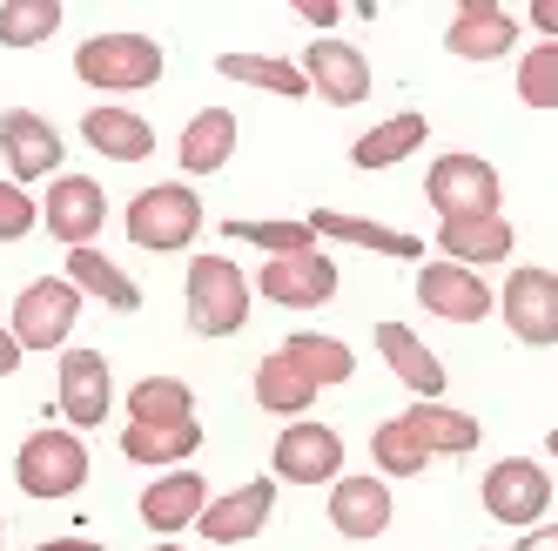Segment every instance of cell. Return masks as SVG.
<instances>
[{"mask_svg": "<svg viewBox=\"0 0 558 551\" xmlns=\"http://www.w3.org/2000/svg\"><path fill=\"white\" fill-rule=\"evenodd\" d=\"M74 74L95 88V95H142L169 74V54L155 34H135V27H114V34H88L74 48Z\"/></svg>", "mask_w": 558, "mask_h": 551, "instance_id": "obj_1", "label": "cell"}, {"mask_svg": "<svg viewBox=\"0 0 558 551\" xmlns=\"http://www.w3.org/2000/svg\"><path fill=\"white\" fill-rule=\"evenodd\" d=\"M209 209H203V195H195L189 182H155L142 188L135 203L122 209V229H129V243L148 249V256H175V249H195V235H203Z\"/></svg>", "mask_w": 558, "mask_h": 551, "instance_id": "obj_2", "label": "cell"}, {"mask_svg": "<svg viewBox=\"0 0 558 551\" xmlns=\"http://www.w3.org/2000/svg\"><path fill=\"white\" fill-rule=\"evenodd\" d=\"M182 296H189V330L195 336H235L250 323V276H243V262H229L222 249H203V256H189V283H182Z\"/></svg>", "mask_w": 558, "mask_h": 551, "instance_id": "obj_3", "label": "cell"}, {"mask_svg": "<svg viewBox=\"0 0 558 551\" xmlns=\"http://www.w3.org/2000/svg\"><path fill=\"white\" fill-rule=\"evenodd\" d=\"M424 203L437 209V222L498 216V203H505V182H498V169L485 162V155H464V148H451V155H437V162H430V175H424Z\"/></svg>", "mask_w": 558, "mask_h": 551, "instance_id": "obj_4", "label": "cell"}, {"mask_svg": "<svg viewBox=\"0 0 558 551\" xmlns=\"http://www.w3.org/2000/svg\"><path fill=\"white\" fill-rule=\"evenodd\" d=\"M14 485L27 498H74L88 485V444H82V430H34V438L14 451Z\"/></svg>", "mask_w": 558, "mask_h": 551, "instance_id": "obj_5", "label": "cell"}, {"mask_svg": "<svg viewBox=\"0 0 558 551\" xmlns=\"http://www.w3.org/2000/svg\"><path fill=\"white\" fill-rule=\"evenodd\" d=\"M82 290L68 283V276H34V283L14 296V317H8V330H14V343L21 350H68V336H74V323H82Z\"/></svg>", "mask_w": 558, "mask_h": 551, "instance_id": "obj_6", "label": "cell"}, {"mask_svg": "<svg viewBox=\"0 0 558 551\" xmlns=\"http://www.w3.org/2000/svg\"><path fill=\"white\" fill-rule=\"evenodd\" d=\"M477 498H485V518H498L511 531H532L551 511V478H545L538 457H498L485 470V485H477Z\"/></svg>", "mask_w": 558, "mask_h": 551, "instance_id": "obj_7", "label": "cell"}, {"mask_svg": "<svg viewBox=\"0 0 558 551\" xmlns=\"http://www.w3.org/2000/svg\"><path fill=\"white\" fill-rule=\"evenodd\" d=\"M0 162H8V182H54L68 162V142L48 114L34 108H0Z\"/></svg>", "mask_w": 558, "mask_h": 551, "instance_id": "obj_8", "label": "cell"}, {"mask_svg": "<svg viewBox=\"0 0 558 551\" xmlns=\"http://www.w3.org/2000/svg\"><path fill=\"white\" fill-rule=\"evenodd\" d=\"M498 317L511 323L518 343H532V350H551L558 343V269H511L505 276V290H498Z\"/></svg>", "mask_w": 558, "mask_h": 551, "instance_id": "obj_9", "label": "cell"}, {"mask_svg": "<svg viewBox=\"0 0 558 551\" xmlns=\"http://www.w3.org/2000/svg\"><path fill=\"white\" fill-rule=\"evenodd\" d=\"M41 229L68 249H95V235L108 229V195L95 175H54L41 195Z\"/></svg>", "mask_w": 558, "mask_h": 551, "instance_id": "obj_10", "label": "cell"}, {"mask_svg": "<svg viewBox=\"0 0 558 551\" xmlns=\"http://www.w3.org/2000/svg\"><path fill=\"white\" fill-rule=\"evenodd\" d=\"M343 478V430L296 417L276 438V485H337Z\"/></svg>", "mask_w": 558, "mask_h": 551, "instance_id": "obj_11", "label": "cell"}, {"mask_svg": "<svg viewBox=\"0 0 558 551\" xmlns=\"http://www.w3.org/2000/svg\"><path fill=\"white\" fill-rule=\"evenodd\" d=\"M54 397L68 430H95L114 411V370L101 350H61V370H54Z\"/></svg>", "mask_w": 558, "mask_h": 551, "instance_id": "obj_12", "label": "cell"}, {"mask_svg": "<svg viewBox=\"0 0 558 551\" xmlns=\"http://www.w3.org/2000/svg\"><path fill=\"white\" fill-rule=\"evenodd\" d=\"M256 296H269L276 309H324L337 296V262L324 249H310V256H269L256 269Z\"/></svg>", "mask_w": 558, "mask_h": 551, "instance_id": "obj_13", "label": "cell"}, {"mask_svg": "<svg viewBox=\"0 0 558 551\" xmlns=\"http://www.w3.org/2000/svg\"><path fill=\"white\" fill-rule=\"evenodd\" d=\"M417 303L430 309V317H445V323H485L492 309H498V296H492V283L477 269H458V262H424L417 269Z\"/></svg>", "mask_w": 558, "mask_h": 551, "instance_id": "obj_14", "label": "cell"}, {"mask_svg": "<svg viewBox=\"0 0 558 551\" xmlns=\"http://www.w3.org/2000/svg\"><path fill=\"white\" fill-rule=\"evenodd\" d=\"M296 68H303L310 95H324L330 108H356V101H371V61H364V48L337 41V34H324V41H310Z\"/></svg>", "mask_w": 558, "mask_h": 551, "instance_id": "obj_15", "label": "cell"}, {"mask_svg": "<svg viewBox=\"0 0 558 551\" xmlns=\"http://www.w3.org/2000/svg\"><path fill=\"white\" fill-rule=\"evenodd\" d=\"M269 518H276V478H250V485L209 498V511L195 518V531H203L209 544H250L256 531H269Z\"/></svg>", "mask_w": 558, "mask_h": 551, "instance_id": "obj_16", "label": "cell"}, {"mask_svg": "<svg viewBox=\"0 0 558 551\" xmlns=\"http://www.w3.org/2000/svg\"><path fill=\"white\" fill-rule=\"evenodd\" d=\"M142 525L148 531H162V538H175V531H195V518L209 511V478L203 470H162L155 485H142Z\"/></svg>", "mask_w": 558, "mask_h": 551, "instance_id": "obj_17", "label": "cell"}, {"mask_svg": "<svg viewBox=\"0 0 558 551\" xmlns=\"http://www.w3.org/2000/svg\"><path fill=\"white\" fill-rule=\"evenodd\" d=\"M445 48L458 61H498L518 48V21L511 8H498V0H458V14L445 27Z\"/></svg>", "mask_w": 558, "mask_h": 551, "instance_id": "obj_18", "label": "cell"}, {"mask_svg": "<svg viewBox=\"0 0 558 551\" xmlns=\"http://www.w3.org/2000/svg\"><path fill=\"white\" fill-rule=\"evenodd\" d=\"M377 357L397 370V383L411 390V404H445V364H437V350L404 330V323H377Z\"/></svg>", "mask_w": 558, "mask_h": 551, "instance_id": "obj_19", "label": "cell"}, {"mask_svg": "<svg viewBox=\"0 0 558 551\" xmlns=\"http://www.w3.org/2000/svg\"><path fill=\"white\" fill-rule=\"evenodd\" d=\"M316 243H350V249H377V256H397V262H424V243L411 229H390V222H371V216H343V209H310L303 216Z\"/></svg>", "mask_w": 558, "mask_h": 551, "instance_id": "obj_20", "label": "cell"}, {"mask_svg": "<svg viewBox=\"0 0 558 551\" xmlns=\"http://www.w3.org/2000/svg\"><path fill=\"white\" fill-rule=\"evenodd\" d=\"M235 108H195L189 114V128L175 135V162L182 175H222L229 169V155H235Z\"/></svg>", "mask_w": 558, "mask_h": 551, "instance_id": "obj_21", "label": "cell"}, {"mask_svg": "<svg viewBox=\"0 0 558 551\" xmlns=\"http://www.w3.org/2000/svg\"><path fill=\"white\" fill-rule=\"evenodd\" d=\"M390 485L377 478V470H371V478H337L330 485V525L343 531V538H384L390 531Z\"/></svg>", "mask_w": 558, "mask_h": 551, "instance_id": "obj_22", "label": "cell"}, {"mask_svg": "<svg viewBox=\"0 0 558 551\" xmlns=\"http://www.w3.org/2000/svg\"><path fill=\"white\" fill-rule=\"evenodd\" d=\"M518 249V229L505 216H464V222H437V256L477 269V262H505Z\"/></svg>", "mask_w": 558, "mask_h": 551, "instance_id": "obj_23", "label": "cell"}, {"mask_svg": "<svg viewBox=\"0 0 558 551\" xmlns=\"http://www.w3.org/2000/svg\"><path fill=\"white\" fill-rule=\"evenodd\" d=\"M82 142L95 155H108V162H148V155H155V128L142 122L135 108H108V101L82 114Z\"/></svg>", "mask_w": 558, "mask_h": 551, "instance_id": "obj_24", "label": "cell"}, {"mask_svg": "<svg viewBox=\"0 0 558 551\" xmlns=\"http://www.w3.org/2000/svg\"><path fill=\"white\" fill-rule=\"evenodd\" d=\"M195 451H203V424H129L122 430V457L148 464V470H182Z\"/></svg>", "mask_w": 558, "mask_h": 551, "instance_id": "obj_25", "label": "cell"}, {"mask_svg": "<svg viewBox=\"0 0 558 551\" xmlns=\"http://www.w3.org/2000/svg\"><path fill=\"white\" fill-rule=\"evenodd\" d=\"M256 404L269 417H310L316 404V377L290 357V350H269V357L256 364Z\"/></svg>", "mask_w": 558, "mask_h": 551, "instance_id": "obj_26", "label": "cell"}, {"mask_svg": "<svg viewBox=\"0 0 558 551\" xmlns=\"http://www.w3.org/2000/svg\"><path fill=\"white\" fill-rule=\"evenodd\" d=\"M404 424L417 430V444L430 457H471L477 438H485V424H477L471 411H458V404H411Z\"/></svg>", "mask_w": 558, "mask_h": 551, "instance_id": "obj_27", "label": "cell"}, {"mask_svg": "<svg viewBox=\"0 0 558 551\" xmlns=\"http://www.w3.org/2000/svg\"><path fill=\"white\" fill-rule=\"evenodd\" d=\"M68 283L82 290V296H95V303H108V309H142V283L114 262V256H101V249H68Z\"/></svg>", "mask_w": 558, "mask_h": 551, "instance_id": "obj_28", "label": "cell"}, {"mask_svg": "<svg viewBox=\"0 0 558 551\" xmlns=\"http://www.w3.org/2000/svg\"><path fill=\"white\" fill-rule=\"evenodd\" d=\"M424 135H430V122H424L417 108H404V114H390V122H377L371 135H356L350 162L364 169V175H377V169H397L404 155H417V148H424Z\"/></svg>", "mask_w": 558, "mask_h": 551, "instance_id": "obj_29", "label": "cell"}, {"mask_svg": "<svg viewBox=\"0 0 558 551\" xmlns=\"http://www.w3.org/2000/svg\"><path fill=\"white\" fill-rule=\"evenodd\" d=\"M222 235H229V243L263 249V262H269V256H310V249H316V235H310L303 216H229Z\"/></svg>", "mask_w": 558, "mask_h": 551, "instance_id": "obj_30", "label": "cell"}, {"mask_svg": "<svg viewBox=\"0 0 558 551\" xmlns=\"http://www.w3.org/2000/svg\"><path fill=\"white\" fill-rule=\"evenodd\" d=\"M216 74H222V82H243V88H269V95H283V101L310 95L303 68L283 61V54H216Z\"/></svg>", "mask_w": 558, "mask_h": 551, "instance_id": "obj_31", "label": "cell"}, {"mask_svg": "<svg viewBox=\"0 0 558 551\" xmlns=\"http://www.w3.org/2000/svg\"><path fill=\"white\" fill-rule=\"evenodd\" d=\"M129 424H189L195 417V390L182 377H142L129 383Z\"/></svg>", "mask_w": 558, "mask_h": 551, "instance_id": "obj_32", "label": "cell"}, {"mask_svg": "<svg viewBox=\"0 0 558 551\" xmlns=\"http://www.w3.org/2000/svg\"><path fill=\"white\" fill-rule=\"evenodd\" d=\"M283 350L316 377V390H330V383H350L356 377V350L343 343V336H324V330H296V336H283Z\"/></svg>", "mask_w": 558, "mask_h": 551, "instance_id": "obj_33", "label": "cell"}, {"mask_svg": "<svg viewBox=\"0 0 558 551\" xmlns=\"http://www.w3.org/2000/svg\"><path fill=\"white\" fill-rule=\"evenodd\" d=\"M371 464H377V478H424L430 470V451L417 444V430L404 417H384L371 430Z\"/></svg>", "mask_w": 558, "mask_h": 551, "instance_id": "obj_34", "label": "cell"}, {"mask_svg": "<svg viewBox=\"0 0 558 551\" xmlns=\"http://www.w3.org/2000/svg\"><path fill=\"white\" fill-rule=\"evenodd\" d=\"M61 34V0H0V48H41Z\"/></svg>", "mask_w": 558, "mask_h": 551, "instance_id": "obj_35", "label": "cell"}, {"mask_svg": "<svg viewBox=\"0 0 558 551\" xmlns=\"http://www.w3.org/2000/svg\"><path fill=\"white\" fill-rule=\"evenodd\" d=\"M518 101L525 108H558V41H538L532 54H518Z\"/></svg>", "mask_w": 558, "mask_h": 551, "instance_id": "obj_36", "label": "cell"}, {"mask_svg": "<svg viewBox=\"0 0 558 551\" xmlns=\"http://www.w3.org/2000/svg\"><path fill=\"white\" fill-rule=\"evenodd\" d=\"M34 229H41V203H34L21 182L0 175V243H27Z\"/></svg>", "mask_w": 558, "mask_h": 551, "instance_id": "obj_37", "label": "cell"}, {"mask_svg": "<svg viewBox=\"0 0 558 551\" xmlns=\"http://www.w3.org/2000/svg\"><path fill=\"white\" fill-rule=\"evenodd\" d=\"M296 14H303V21L316 27V41H324V34H330V27L343 21V8H337V0H296Z\"/></svg>", "mask_w": 558, "mask_h": 551, "instance_id": "obj_38", "label": "cell"}, {"mask_svg": "<svg viewBox=\"0 0 558 551\" xmlns=\"http://www.w3.org/2000/svg\"><path fill=\"white\" fill-rule=\"evenodd\" d=\"M511 551H558V525L545 518V525H532V531H518V544Z\"/></svg>", "mask_w": 558, "mask_h": 551, "instance_id": "obj_39", "label": "cell"}, {"mask_svg": "<svg viewBox=\"0 0 558 551\" xmlns=\"http://www.w3.org/2000/svg\"><path fill=\"white\" fill-rule=\"evenodd\" d=\"M532 27L538 41H558V0H532Z\"/></svg>", "mask_w": 558, "mask_h": 551, "instance_id": "obj_40", "label": "cell"}, {"mask_svg": "<svg viewBox=\"0 0 558 551\" xmlns=\"http://www.w3.org/2000/svg\"><path fill=\"white\" fill-rule=\"evenodd\" d=\"M21 357H27V350L14 343V330H8V323H0V377H14V370H21Z\"/></svg>", "mask_w": 558, "mask_h": 551, "instance_id": "obj_41", "label": "cell"}, {"mask_svg": "<svg viewBox=\"0 0 558 551\" xmlns=\"http://www.w3.org/2000/svg\"><path fill=\"white\" fill-rule=\"evenodd\" d=\"M34 551H108V544H95V538H48V544H34Z\"/></svg>", "mask_w": 558, "mask_h": 551, "instance_id": "obj_42", "label": "cell"}, {"mask_svg": "<svg viewBox=\"0 0 558 551\" xmlns=\"http://www.w3.org/2000/svg\"><path fill=\"white\" fill-rule=\"evenodd\" d=\"M545 451H551V457H558V424H551V430H545Z\"/></svg>", "mask_w": 558, "mask_h": 551, "instance_id": "obj_43", "label": "cell"}, {"mask_svg": "<svg viewBox=\"0 0 558 551\" xmlns=\"http://www.w3.org/2000/svg\"><path fill=\"white\" fill-rule=\"evenodd\" d=\"M155 551H189V544H155Z\"/></svg>", "mask_w": 558, "mask_h": 551, "instance_id": "obj_44", "label": "cell"}, {"mask_svg": "<svg viewBox=\"0 0 558 551\" xmlns=\"http://www.w3.org/2000/svg\"><path fill=\"white\" fill-rule=\"evenodd\" d=\"M0 544H8V518H0Z\"/></svg>", "mask_w": 558, "mask_h": 551, "instance_id": "obj_45", "label": "cell"}]
</instances>
